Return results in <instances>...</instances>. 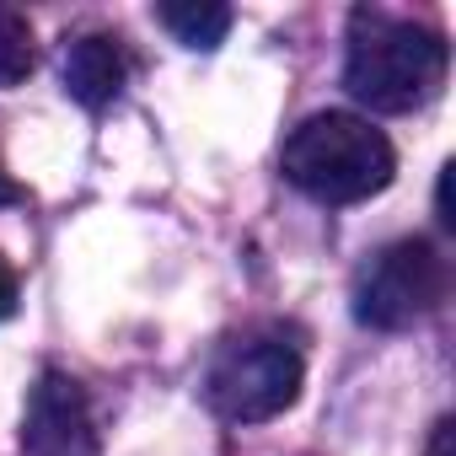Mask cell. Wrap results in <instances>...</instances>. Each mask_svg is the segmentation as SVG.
I'll use <instances>...</instances> for the list:
<instances>
[{"mask_svg":"<svg viewBox=\"0 0 456 456\" xmlns=\"http://www.w3.org/2000/svg\"><path fill=\"white\" fill-rule=\"evenodd\" d=\"M445 81V38L413 17H392L381 6L349 12L344 86L354 102L376 113H413Z\"/></svg>","mask_w":456,"mask_h":456,"instance_id":"cell-1","label":"cell"},{"mask_svg":"<svg viewBox=\"0 0 456 456\" xmlns=\"http://www.w3.org/2000/svg\"><path fill=\"white\" fill-rule=\"evenodd\" d=\"M280 167L317 204H360V199H376L392 183L397 151H392V140L370 118H354V113H312L285 140Z\"/></svg>","mask_w":456,"mask_h":456,"instance_id":"cell-2","label":"cell"},{"mask_svg":"<svg viewBox=\"0 0 456 456\" xmlns=\"http://www.w3.org/2000/svg\"><path fill=\"white\" fill-rule=\"evenodd\" d=\"M306 360L280 328H248L225 344L204 376L209 408L232 424H264L301 397Z\"/></svg>","mask_w":456,"mask_h":456,"instance_id":"cell-3","label":"cell"},{"mask_svg":"<svg viewBox=\"0 0 456 456\" xmlns=\"http://www.w3.org/2000/svg\"><path fill=\"white\" fill-rule=\"evenodd\" d=\"M440 301H445V258L424 237H408L376 253L354 285V317L365 328H413Z\"/></svg>","mask_w":456,"mask_h":456,"instance_id":"cell-4","label":"cell"},{"mask_svg":"<svg viewBox=\"0 0 456 456\" xmlns=\"http://www.w3.org/2000/svg\"><path fill=\"white\" fill-rule=\"evenodd\" d=\"M22 451L28 456H97L92 403L76 376L65 370L38 376V387L28 392V413H22Z\"/></svg>","mask_w":456,"mask_h":456,"instance_id":"cell-5","label":"cell"},{"mask_svg":"<svg viewBox=\"0 0 456 456\" xmlns=\"http://www.w3.org/2000/svg\"><path fill=\"white\" fill-rule=\"evenodd\" d=\"M129 81V54L113 33H86L65 49V92L81 108H108Z\"/></svg>","mask_w":456,"mask_h":456,"instance_id":"cell-6","label":"cell"},{"mask_svg":"<svg viewBox=\"0 0 456 456\" xmlns=\"http://www.w3.org/2000/svg\"><path fill=\"white\" fill-rule=\"evenodd\" d=\"M156 17L188 49H215L225 33H232V12H225V6H204V0H177V6H161Z\"/></svg>","mask_w":456,"mask_h":456,"instance_id":"cell-7","label":"cell"},{"mask_svg":"<svg viewBox=\"0 0 456 456\" xmlns=\"http://www.w3.org/2000/svg\"><path fill=\"white\" fill-rule=\"evenodd\" d=\"M33 65H38V54H33V28H28V17L0 6V86L28 81Z\"/></svg>","mask_w":456,"mask_h":456,"instance_id":"cell-8","label":"cell"},{"mask_svg":"<svg viewBox=\"0 0 456 456\" xmlns=\"http://www.w3.org/2000/svg\"><path fill=\"white\" fill-rule=\"evenodd\" d=\"M17 312V274H12V264L0 258V322H6Z\"/></svg>","mask_w":456,"mask_h":456,"instance_id":"cell-9","label":"cell"},{"mask_svg":"<svg viewBox=\"0 0 456 456\" xmlns=\"http://www.w3.org/2000/svg\"><path fill=\"white\" fill-rule=\"evenodd\" d=\"M429 456H451V419L435 424V440H429Z\"/></svg>","mask_w":456,"mask_h":456,"instance_id":"cell-10","label":"cell"},{"mask_svg":"<svg viewBox=\"0 0 456 456\" xmlns=\"http://www.w3.org/2000/svg\"><path fill=\"white\" fill-rule=\"evenodd\" d=\"M17 199H22V188H17L6 172H0V204H17Z\"/></svg>","mask_w":456,"mask_h":456,"instance_id":"cell-11","label":"cell"}]
</instances>
